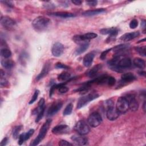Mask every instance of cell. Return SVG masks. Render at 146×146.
Instances as JSON below:
<instances>
[{"label": "cell", "instance_id": "9", "mask_svg": "<svg viewBox=\"0 0 146 146\" xmlns=\"http://www.w3.org/2000/svg\"><path fill=\"white\" fill-rule=\"evenodd\" d=\"M63 103L60 100L54 102L49 107L47 111V116H51L56 114L62 107Z\"/></svg>", "mask_w": 146, "mask_h": 146}, {"label": "cell", "instance_id": "48", "mask_svg": "<svg viewBox=\"0 0 146 146\" xmlns=\"http://www.w3.org/2000/svg\"><path fill=\"white\" fill-rule=\"evenodd\" d=\"M141 26L142 28L144 29V33H145V21L143 20L141 23Z\"/></svg>", "mask_w": 146, "mask_h": 146}, {"label": "cell", "instance_id": "38", "mask_svg": "<svg viewBox=\"0 0 146 146\" xmlns=\"http://www.w3.org/2000/svg\"><path fill=\"white\" fill-rule=\"evenodd\" d=\"M116 83V80L115 79L112 77V76H108V80H107V84L110 86H113Z\"/></svg>", "mask_w": 146, "mask_h": 146}, {"label": "cell", "instance_id": "23", "mask_svg": "<svg viewBox=\"0 0 146 146\" xmlns=\"http://www.w3.org/2000/svg\"><path fill=\"white\" fill-rule=\"evenodd\" d=\"M1 65L6 69H11L15 66V62L9 59H3L1 60Z\"/></svg>", "mask_w": 146, "mask_h": 146}, {"label": "cell", "instance_id": "42", "mask_svg": "<svg viewBox=\"0 0 146 146\" xmlns=\"http://www.w3.org/2000/svg\"><path fill=\"white\" fill-rule=\"evenodd\" d=\"M59 145L60 146H68V145H72L73 144L69 143L68 141L65 140H61L59 141L58 143Z\"/></svg>", "mask_w": 146, "mask_h": 146}, {"label": "cell", "instance_id": "47", "mask_svg": "<svg viewBox=\"0 0 146 146\" xmlns=\"http://www.w3.org/2000/svg\"><path fill=\"white\" fill-rule=\"evenodd\" d=\"M71 2L75 5H80L82 3V1L80 0H72Z\"/></svg>", "mask_w": 146, "mask_h": 146}, {"label": "cell", "instance_id": "4", "mask_svg": "<svg viewBox=\"0 0 146 146\" xmlns=\"http://www.w3.org/2000/svg\"><path fill=\"white\" fill-rule=\"evenodd\" d=\"M99 96V94L95 92H92L87 95L81 96L78 102L76 108L78 109H80L82 108L83 107L87 104L89 102L98 98Z\"/></svg>", "mask_w": 146, "mask_h": 146}, {"label": "cell", "instance_id": "50", "mask_svg": "<svg viewBox=\"0 0 146 146\" xmlns=\"http://www.w3.org/2000/svg\"><path fill=\"white\" fill-rule=\"evenodd\" d=\"M143 108V110H144V112H145V101L144 102Z\"/></svg>", "mask_w": 146, "mask_h": 146}, {"label": "cell", "instance_id": "40", "mask_svg": "<svg viewBox=\"0 0 146 146\" xmlns=\"http://www.w3.org/2000/svg\"><path fill=\"white\" fill-rule=\"evenodd\" d=\"M34 132V129H29V131L25 133V140L29 139L30 137L33 135Z\"/></svg>", "mask_w": 146, "mask_h": 146}, {"label": "cell", "instance_id": "32", "mask_svg": "<svg viewBox=\"0 0 146 146\" xmlns=\"http://www.w3.org/2000/svg\"><path fill=\"white\" fill-rule=\"evenodd\" d=\"M72 109H73V104L72 103L68 104L67 105V106L65 107V108L63 112V115L66 116V115H70L72 111Z\"/></svg>", "mask_w": 146, "mask_h": 146}, {"label": "cell", "instance_id": "2", "mask_svg": "<svg viewBox=\"0 0 146 146\" xmlns=\"http://www.w3.org/2000/svg\"><path fill=\"white\" fill-rule=\"evenodd\" d=\"M106 108V116L108 120L113 121L119 116V112L114 107V103L111 99H109L105 102Z\"/></svg>", "mask_w": 146, "mask_h": 146}, {"label": "cell", "instance_id": "30", "mask_svg": "<svg viewBox=\"0 0 146 146\" xmlns=\"http://www.w3.org/2000/svg\"><path fill=\"white\" fill-rule=\"evenodd\" d=\"M22 128V125H17L13 128L12 134H13V137L14 139H17L18 137L19 132Z\"/></svg>", "mask_w": 146, "mask_h": 146}, {"label": "cell", "instance_id": "51", "mask_svg": "<svg viewBox=\"0 0 146 146\" xmlns=\"http://www.w3.org/2000/svg\"><path fill=\"white\" fill-rule=\"evenodd\" d=\"M145 40V38H144L143 39H142V40H140L139 42H138V43H140V42H144Z\"/></svg>", "mask_w": 146, "mask_h": 146}, {"label": "cell", "instance_id": "37", "mask_svg": "<svg viewBox=\"0 0 146 146\" xmlns=\"http://www.w3.org/2000/svg\"><path fill=\"white\" fill-rule=\"evenodd\" d=\"M112 50V48H108V49H107L104 51H103L101 54H100V59L101 60H104L106 59V56H107V55L108 54V53Z\"/></svg>", "mask_w": 146, "mask_h": 146}, {"label": "cell", "instance_id": "10", "mask_svg": "<svg viewBox=\"0 0 146 146\" xmlns=\"http://www.w3.org/2000/svg\"><path fill=\"white\" fill-rule=\"evenodd\" d=\"M124 97L127 99L129 103V108L131 109L132 111H136L138 110L139 103L135 99L134 95L131 94H128Z\"/></svg>", "mask_w": 146, "mask_h": 146}, {"label": "cell", "instance_id": "11", "mask_svg": "<svg viewBox=\"0 0 146 146\" xmlns=\"http://www.w3.org/2000/svg\"><path fill=\"white\" fill-rule=\"evenodd\" d=\"M136 76L132 73L131 72L125 73L121 75L119 84L120 86H123L128 84V83L134 81L135 80H136Z\"/></svg>", "mask_w": 146, "mask_h": 146}, {"label": "cell", "instance_id": "49", "mask_svg": "<svg viewBox=\"0 0 146 146\" xmlns=\"http://www.w3.org/2000/svg\"><path fill=\"white\" fill-rule=\"evenodd\" d=\"M139 74H140L141 75L145 76V71H141V72H139Z\"/></svg>", "mask_w": 146, "mask_h": 146}, {"label": "cell", "instance_id": "5", "mask_svg": "<svg viewBox=\"0 0 146 146\" xmlns=\"http://www.w3.org/2000/svg\"><path fill=\"white\" fill-rule=\"evenodd\" d=\"M103 121V119L100 114L97 112L91 113L88 119V124L92 127H96L99 126Z\"/></svg>", "mask_w": 146, "mask_h": 146}, {"label": "cell", "instance_id": "18", "mask_svg": "<svg viewBox=\"0 0 146 146\" xmlns=\"http://www.w3.org/2000/svg\"><path fill=\"white\" fill-rule=\"evenodd\" d=\"M105 11H106L105 9H103V8L96 9L94 10H90L85 11L82 14V15L84 17H91V16H94L95 15L102 14Z\"/></svg>", "mask_w": 146, "mask_h": 146}, {"label": "cell", "instance_id": "17", "mask_svg": "<svg viewBox=\"0 0 146 146\" xmlns=\"http://www.w3.org/2000/svg\"><path fill=\"white\" fill-rule=\"evenodd\" d=\"M95 57V54L93 52H89L83 58V65L86 67H89L91 66L94 58Z\"/></svg>", "mask_w": 146, "mask_h": 146}, {"label": "cell", "instance_id": "24", "mask_svg": "<svg viewBox=\"0 0 146 146\" xmlns=\"http://www.w3.org/2000/svg\"><path fill=\"white\" fill-rule=\"evenodd\" d=\"M129 47V44H120L119 45H117L115 46L113 49V51L116 54H121V53L124 51L125 50H127Z\"/></svg>", "mask_w": 146, "mask_h": 146}, {"label": "cell", "instance_id": "41", "mask_svg": "<svg viewBox=\"0 0 146 146\" xmlns=\"http://www.w3.org/2000/svg\"><path fill=\"white\" fill-rule=\"evenodd\" d=\"M25 141V133H22L19 136V139H18V144L22 145L23 142Z\"/></svg>", "mask_w": 146, "mask_h": 146}, {"label": "cell", "instance_id": "44", "mask_svg": "<svg viewBox=\"0 0 146 146\" xmlns=\"http://www.w3.org/2000/svg\"><path fill=\"white\" fill-rule=\"evenodd\" d=\"M1 2L3 3L5 5L9 7H13V6H14L13 3L11 1H1Z\"/></svg>", "mask_w": 146, "mask_h": 146}, {"label": "cell", "instance_id": "28", "mask_svg": "<svg viewBox=\"0 0 146 146\" xmlns=\"http://www.w3.org/2000/svg\"><path fill=\"white\" fill-rule=\"evenodd\" d=\"M1 56L5 58V59H8L11 56V52L9 48L7 47H3L1 48Z\"/></svg>", "mask_w": 146, "mask_h": 146}, {"label": "cell", "instance_id": "3", "mask_svg": "<svg viewBox=\"0 0 146 146\" xmlns=\"http://www.w3.org/2000/svg\"><path fill=\"white\" fill-rule=\"evenodd\" d=\"M51 121H52V120L50 119H48L46 121V122L43 124V125L40 128L38 135L35 139V140L30 144V145L35 146L36 145L39 144V143L44 139V137H45V136L51 125Z\"/></svg>", "mask_w": 146, "mask_h": 146}, {"label": "cell", "instance_id": "46", "mask_svg": "<svg viewBox=\"0 0 146 146\" xmlns=\"http://www.w3.org/2000/svg\"><path fill=\"white\" fill-rule=\"evenodd\" d=\"M8 141V139L7 137H5L3 139V140L1 141V143H0V145L1 146H5L6 145V144L7 143Z\"/></svg>", "mask_w": 146, "mask_h": 146}, {"label": "cell", "instance_id": "27", "mask_svg": "<svg viewBox=\"0 0 146 146\" xmlns=\"http://www.w3.org/2000/svg\"><path fill=\"white\" fill-rule=\"evenodd\" d=\"M98 36V35L94 33H87L83 35H81L82 39L84 41H88L90 39H94Z\"/></svg>", "mask_w": 146, "mask_h": 146}, {"label": "cell", "instance_id": "36", "mask_svg": "<svg viewBox=\"0 0 146 146\" xmlns=\"http://www.w3.org/2000/svg\"><path fill=\"white\" fill-rule=\"evenodd\" d=\"M55 68H57V69H68L69 68V67L67 65H66L65 64H63L62 63H60V62H58L55 64Z\"/></svg>", "mask_w": 146, "mask_h": 146}, {"label": "cell", "instance_id": "29", "mask_svg": "<svg viewBox=\"0 0 146 146\" xmlns=\"http://www.w3.org/2000/svg\"><path fill=\"white\" fill-rule=\"evenodd\" d=\"M71 78V74L69 72H62L58 76V79L60 81H66Z\"/></svg>", "mask_w": 146, "mask_h": 146}, {"label": "cell", "instance_id": "45", "mask_svg": "<svg viewBox=\"0 0 146 146\" xmlns=\"http://www.w3.org/2000/svg\"><path fill=\"white\" fill-rule=\"evenodd\" d=\"M56 88V84H54L51 87L50 90V94H49L50 98H51V96L54 93V91H55V90Z\"/></svg>", "mask_w": 146, "mask_h": 146}, {"label": "cell", "instance_id": "26", "mask_svg": "<svg viewBox=\"0 0 146 146\" xmlns=\"http://www.w3.org/2000/svg\"><path fill=\"white\" fill-rule=\"evenodd\" d=\"M0 85L1 87H6L8 85L9 82L5 77V72L3 70L0 71Z\"/></svg>", "mask_w": 146, "mask_h": 146}, {"label": "cell", "instance_id": "16", "mask_svg": "<svg viewBox=\"0 0 146 146\" xmlns=\"http://www.w3.org/2000/svg\"><path fill=\"white\" fill-rule=\"evenodd\" d=\"M140 35V33L139 31H133L132 33H125L124 35H123L120 37V40L123 41H129L132 39H135V38H137Z\"/></svg>", "mask_w": 146, "mask_h": 146}, {"label": "cell", "instance_id": "12", "mask_svg": "<svg viewBox=\"0 0 146 146\" xmlns=\"http://www.w3.org/2000/svg\"><path fill=\"white\" fill-rule=\"evenodd\" d=\"M64 46L60 42L55 43L51 48V52L53 56L59 57L62 55L64 52Z\"/></svg>", "mask_w": 146, "mask_h": 146}, {"label": "cell", "instance_id": "21", "mask_svg": "<svg viewBox=\"0 0 146 146\" xmlns=\"http://www.w3.org/2000/svg\"><path fill=\"white\" fill-rule=\"evenodd\" d=\"M51 15L62 18H71V17H75V15L73 13H68L66 11H58V12H55L52 13L51 14Z\"/></svg>", "mask_w": 146, "mask_h": 146}, {"label": "cell", "instance_id": "19", "mask_svg": "<svg viewBox=\"0 0 146 146\" xmlns=\"http://www.w3.org/2000/svg\"><path fill=\"white\" fill-rule=\"evenodd\" d=\"M102 65L101 64H98L94 67H92L91 69H90L86 73L87 76L90 78H94L96 76L98 72L102 69Z\"/></svg>", "mask_w": 146, "mask_h": 146}, {"label": "cell", "instance_id": "33", "mask_svg": "<svg viewBox=\"0 0 146 146\" xmlns=\"http://www.w3.org/2000/svg\"><path fill=\"white\" fill-rule=\"evenodd\" d=\"M135 50H136L137 53L143 56H146V47L145 46H142V47H135Z\"/></svg>", "mask_w": 146, "mask_h": 146}, {"label": "cell", "instance_id": "43", "mask_svg": "<svg viewBox=\"0 0 146 146\" xmlns=\"http://www.w3.org/2000/svg\"><path fill=\"white\" fill-rule=\"evenodd\" d=\"M86 3L90 6H95L98 3L97 1H87Z\"/></svg>", "mask_w": 146, "mask_h": 146}, {"label": "cell", "instance_id": "13", "mask_svg": "<svg viewBox=\"0 0 146 146\" xmlns=\"http://www.w3.org/2000/svg\"><path fill=\"white\" fill-rule=\"evenodd\" d=\"M0 21L2 26L7 29L13 28L15 25V21L8 16L2 17Z\"/></svg>", "mask_w": 146, "mask_h": 146}, {"label": "cell", "instance_id": "22", "mask_svg": "<svg viewBox=\"0 0 146 146\" xmlns=\"http://www.w3.org/2000/svg\"><path fill=\"white\" fill-rule=\"evenodd\" d=\"M89 45H90V44H89L88 41L85 42L83 43L79 44V46L75 50V54L78 55H80V54L83 53L88 49V48L89 47Z\"/></svg>", "mask_w": 146, "mask_h": 146}, {"label": "cell", "instance_id": "15", "mask_svg": "<svg viewBox=\"0 0 146 146\" xmlns=\"http://www.w3.org/2000/svg\"><path fill=\"white\" fill-rule=\"evenodd\" d=\"M71 140L74 143L78 145H84L87 144L88 139L87 138L83 136V135H73L71 136Z\"/></svg>", "mask_w": 146, "mask_h": 146}, {"label": "cell", "instance_id": "8", "mask_svg": "<svg viewBox=\"0 0 146 146\" xmlns=\"http://www.w3.org/2000/svg\"><path fill=\"white\" fill-rule=\"evenodd\" d=\"M118 29L116 27H110V28H105L102 29L100 30V34L103 35L108 34L109 36L108 37L107 40L110 42L112 39L115 38L118 34Z\"/></svg>", "mask_w": 146, "mask_h": 146}, {"label": "cell", "instance_id": "35", "mask_svg": "<svg viewBox=\"0 0 146 146\" xmlns=\"http://www.w3.org/2000/svg\"><path fill=\"white\" fill-rule=\"evenodd\" d=\"M39 93V92L38 90H35V92H34L33 95L32 96L31 99H30V102H29V104H33V103L36 101V100L37 98H38Z\"/></svg>", "mask_w": 146, "mask_h": 146}, {"label": "cell", "instance_id": "6", "mask_svg": "<svg viewBox=\"0 0 146 146\" xmlns=\"http://www.w3.org/2000/svg\"><path fill=\"white\" fill-rule=\"evenodd\" d=\"M116 108L119 113H124L129 109V103L124 96H120L117 99Z\"/></svg>", "mask_w": 146, "mask_h": 146}, {"label": "cell", "instance_id": "20", "mask_svg": "<svg viewBox=\"0 0 146 146\" xmlns=\"http://www.w3.org/2000/svg\"><path fill=\"white\" fill-rule=\"evenodd\" d=\"M50 63H45L42 68V71L39 74V75L36 76V80L37 81H38V80H40L41 79H42L43 77H44L46 75H47L50 71Z\"/></svg>", "mask_w": 146, "mask_h": 146}, {"label": "cell", "instance_id": "31", "mask_svg": "<svg viewBox=\"0 0 146 146\" xmlns=\"http://www.w3.org/2000/svg\"><path fill=\"white\" fill-rule=\"evenodd\" d=\"M56 88L58 89V91L60 94H64L68 91V88L65 86L64 83H60L56 84Z\"/></svg>", "mask_w": 146, "mask_h": 146}, {"label": "cell", "instance_id": "7", "mask_svg": "<svg viewBox=\"0 0 146 146\" xmlns=\"http://www.w3.org/2000/svg\"><path fill=\"white\" fill-rule=\"evenodd\" d=\"M75 130L81 135H85L89 133L90 131V128L88 124L84 120H79L78 121L75 127Z\"/></svg>", "mask_w": 146, "mask_h": 146}, {"label": "cell", "instance_id": "25", "mask_svg": "<svg viewBox=\"0 0 146 146\" xmlns=\"http://www.w3.org/2000/svg\"><path fill=\"white\" fill-rule=\"evenodd\" d=\"M133 64L135 67L141 69H143L145 67V61L140 58H135L133 60Z\"/></svg>", "mask_w": 146, "mask_h": 146}, {"label": "cell", "instance_id": "1", "mask_svg": "<svg viewBox=\"0 0 146 146\" xmlns=\"http://www.w3.org/2000/svg\"><path fill=\"white\" fill-rule=\"evenodd\" d=\"M51 21L48 18L44 16H39L33 20L32 26L36 31H43L48 27Z\"/></svg>", "mask_w": 146, "mask_h": 146}, {"label": "cell", "instance_id": "14", "mask_svg": "<svg viewBox=\"0 0 146 146\" xmlns=\"http://www.w3.org/2000/svg\"><path fill=\"white\" fill-rule=\"evenodd\" d=\"M69 130L70 128L68 125L60 124L54 127L52 129V132L55 135H62L68 133Z\"/></svg>", "mask_w": 146, "mask_h": 146}, {"label": "cell", "instance_id": "39", "mask_svg": "<svg viewBox=\"0 0 146 146\" xmlns=\"http://www.w3.org/2000/svg\"><path fill=\"white\" fill-rule=\"evenodd\" d=\"M138 26V21L136 19H132L129 23V27L131 29H135Z\"/></svg>", "mask_w": 146, "mask_h": 146}, {"label": "cell", "instance_id": "34", "mask_svg": "<svg viewBox=\"0 0 146 146\" xmlns=\"http://www.w3.org/2000/svg\"><path fill=\"white\" fill-rule=\"evenodd\" d=\"M44 110H45V107H44L43 108H42L40 111L37 114V116L36 117V119H35V122L36 123H38L40 119L42 118L43 115H44Z\"/></svg>", "mask_w": 146, "mask_h": 146}]
</instances>
